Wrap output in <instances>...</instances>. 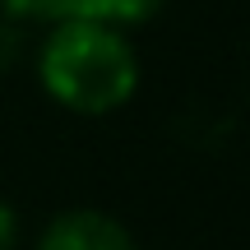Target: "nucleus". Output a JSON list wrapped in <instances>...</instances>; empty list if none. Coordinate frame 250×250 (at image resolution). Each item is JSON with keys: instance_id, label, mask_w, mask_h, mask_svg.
<instances>
[{"instance_id": "nucleus-1", "label": "nucleus", "mask_w": 250, "mask_h": 250, "mask_svg": "<svg viewBox=\"0 0 250 250\" xmlns=\"http://www.w3.org/2000/svg\"><path fill=\"white\" fill-rule=\"evenodd\" d=\"M37 83L74 116H111L139 93V51L111 23L61 14L37 51Z\"/></svg>"}, {"instance_id": "nucleus-2", "label": "nucleus", "mask_w": 250, "mask_h": 250, "mask_svg": "<svg viewBox=\"0 0 250 250\" xmlns=\"http://www.w3.org/2000/svg\"><path fill=\"white\" fill-rule=\"evenodd\" d=\"M37 250H139L130 227L102 208H65L37 236Z\"/></svg>"}, {"instance_id": "nucleus-3", "label": "nucleus", "mask_w": 250, "mask_h": 250, "mask_svg": "<svg viewBox=\"0 0 250 250\" xmlns=\"http://www.w3.org/2000/svg\"><path fill=\"white\" fill-rule=\"evenodd\" d=\"M162 5H167V0H70L65 14L93 19V23H111V28H121V33H130V28L148 23Z\"/></svg>"}, {"instance_id": "nucleus-4", "label": "nucleus", "mask_w": 250, "mask_h": 250, "mask_svg": "<svg viewBox=\"0 0 250 250\" xmlns=\"http://www.w3.org/2000/svg\"><path fill=\"white\" fill-rule=\"evenodd\" d=\"M70 0H0V19L9 23H51L65 14Z\"/></svg>"}, {"instance_id": "nucleus-5", "label": "nucleus", "mask_w": 250, "mask_h": 250, "mask_svg": "<svg viewBox=\"0 0 250 250\" xmlns=\"http://www.w3.org/2000/svg\"><path fill=\"white\" fill-rule=\"evenodd\" d=\"M19 246V213L5 195H0V250H14Z\"/></svg>"}]
</instances>
